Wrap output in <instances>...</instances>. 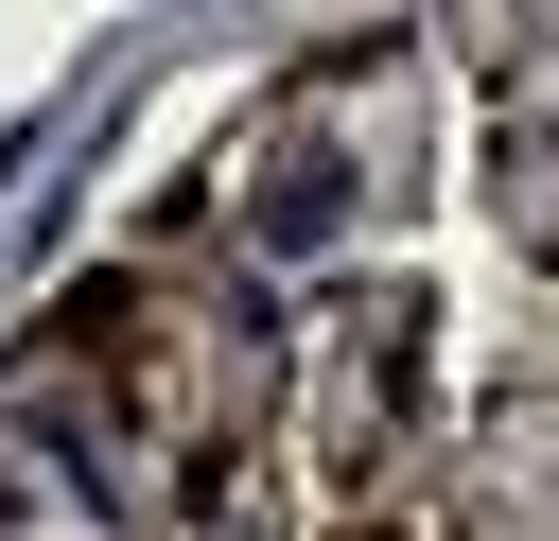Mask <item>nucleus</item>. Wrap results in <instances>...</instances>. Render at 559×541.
<instances>
[{
    "label": "nucleus",
    "mask_w": 559,
    "mask_h": 541,
    "mask_svg": "<svg viewBox=\"0 0 559 541\" xmlns=\"http://www.w3.org/2000/svg\"><path fill=\"white\" fill-rule=\"evenodd\" d=\"M332 227H349V157H332V140L297 122V140L262 157V209H245V244H262V262H314Z\"/></svg>",
    "instance_id": "nucleus-1"
},
{
    "label": "nucleus",
    "mask_w": 559,
    "mask_h": 541,
    "mask_svg": "<svg viewBox=\"0 0 559 541\" xmlns=\"http://www.w3.org/2000/svg\"><path fill=\"white\" fill-rule=\"evenodd\" d=\"M332 541H419V524H384V506H349V524H332Z\"/></svg>",
    "instance_id": "nucleus-2"
}]
</instances>
